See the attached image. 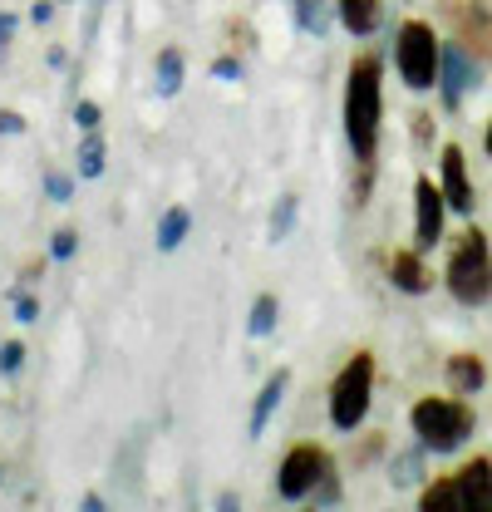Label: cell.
Wrapping results in <instances>:
<instances>
[{
    "mask_svg": "<svg viewBox=\"0 0 492 512\" xmlns=\"http://www.w3.org/2000/svg\"><path fill=\"white\" fill-rule=\"evenodd\" d=\"M379 133H384V64L379 55H360L345 74V138H350L365 178L374 173Z\"/></svg>",
    "mask_w": 492,
    "mask_h": 512,
    "instance_id": "6da1fadb",
    "label": "cell"
},
{
    "mask_svg": "<svg viewBox=\"0 0 492 512\" xmlns=\"http://www.w3.org/2000/svg\"><path fill=\"white\" fill-rule=\"evenodd\" d=\"M409 424H414L419 444L429 448V453H453V448H463L473 439L478 414H473V404L458 399V394H424V399L409 409Z\"/></svg>",
    "mask_w": 492,
    "mask_h": 512,
    "instance_id": "7a4b0ae2",
    "label": "cell"
},
{
    "mask_svg": "<svg viewBox=\"0 0 492 512\" xmlns=\"http://www.w3.org/2000/svg\"><path fill=\"white\" fill-rule=\"evenodd\" d=\"M443 286L458 306H488L492 301V247L488 232L468 227L453 252H448V266H443Z\"/></svg>",
    "mask_w": 492,
    "mask_h": 512,
    "instance_id": "3957f363",
    "label": "cell"
},
{
    "mask_svg": "<svg viewBox=\"0 0 492 512\" xmlns=\"http://www.w3.org/2000/svg\"><path fill=\"white\" fill-rule=\"evenodd\" d=\"M394 64H399V79L424 94L438 89V64H443V40L429 20H404L399 35H394Z\"/></svg>",
    "mask_w": 492,
    "mask_h": 512,
    "instance_id": "277c9868",
    "label": "cell"
},
{
    "mask_svg": "<svg viewBox=\"0 0 492 512\" xmlns=\"http://www.w3.org/2000/svg\"><path fill=\"white\" fill-rule=\"evenodd\" d=\"M369 399H374V355L369 350H355L345 360V370L330 384V424L355 434L369 414Z\"/></svg>",
    "mask_w": 492,
    "mask_h": 512,
    "instance_id": "5b68a950",
    "label": "cell"
},
{
    "mask_svg": "<svg viewBox=\"0 0 492 512\" xmlns=\"http://www.w3.org/2000/svg\"><path fill=\"white\" fill-rule=\"evenodd\" d=\"M325 473H330V453L315 444H296L286 448V458H281V468H276V493L286 498V503H306L310 493L325 483Z\"/></svg>",
    "mask_w": 492,
    "mask_h": 512,
    "instance_id": "8992f818",
    "label": "cell"
},
{
    "mask_svg": "<svg viewBox=\"0 0 492 512\" xmlns=\"http://www.w3.org/2000/svg\"><path fill=\"white\" fill-rule=\"evenodd\" d=\"M443 212H448V197L433 183L429 173L414 178V247L419 252H433L443 242Z\"/></svg>",
    "mask_w": 492,
    "mask_h": 512,
    "instance_id": "52a82bcc",
    "label": "cell"
},
{
    "mask_svg": "<svg viewBox=\"0 0 492 512\" xmlns=\"http://www.w3.org/2000/svg\"><path fill=\"white\" fill-rule=\"evenodd\" d=\"M438 188L448 197V207L458 217H473L478 207V192H473V178H468V153L458 143H443V158H438Z\"/></svg>",
    "mask_w": 492,
    "mask_h": 512,
    "instance_id": "ba28073f",
    "label": "cell"
},
{
    "mask_svg": "<svg viewBox=\"0 0 492 512\" xmlns=\"http://www.w3.org/2000/svg\"><path fill=\"white\" fill-rule=\"evenodd\" d=\"M478 60H468V45H443V64H438V94H443V109H458L468 89H478Z\"/></svg>",
    "mask_w": 492,
    "mask_h": 512,
    "instance_id": "9c48e42d",
    "label": "cell"
},
{
    "mask_svg": "<svg viewBox=\"0 0 492 512\" xmlns=\"http://www.w3.org/2000/svg\"><path fill=\"white\" fill-rule=\"evenodd\" d=\"M458 45H473V60H492V5L488 0H458L453 5Z\"/></svg>",
    "mask_w": 492,
    "mask_h": 512,
    "instance_id": "30bf717a",
    "label": "cell"
},
{
    "mask_svg": "<svg viewBox=\"0 0 492 512\" xmlns=\"http://www.w3.org/2000/svg\"><path fill=\"white\" fill-rule=\"evenodd\" d=\"M453 483H458V498H463L468 512H492V458L488 453H473L453 473Z\"/></svg>",
    "mask_w": 492,
    "mask_h": 512,
    "instance_id": "8fae6325",
    "label": "cell"
},
{
    "mask_svg": "<svg viewBox=\"0 0 492 512\" xmlns=\"http://www.w3.org/2000/svg\"><path fill=\"white\" fill-rule=\"evenodd\" d=\"M389 281H394V291H404V296H429L433 291V271L424 266V252H419V247H409V252L389 256Z\"/></svg>",
    "mask_w": 492,
    "mask_h": 512,
    "instance_id": "7c38bea8",
    "label": "cell"
},
{
    "mask_svg": "<svg viewBox=\"0 0 492 512\" xmlns=\"http://www.w3.org/2000/svg\"><path fill=\"white\" fill-rule=\"evenodd\" d=\"M443 380H448V394L468 399V394H478V389L488 384V365H483V355H473V350H458V355H448V365H443Z\"/></svg>",
    "mask_w": 492,
    "mask_h": 512,
    "instance_id": "4fadbf2b",
    "label": "cell"
},
{
    "mask_svg": "<svg viewBox=\"0 0 492 512\" xmlns=\"http://www.w3.org/2000/svg\"><path fill=\"white\" fill-rule=\"evenodd\" d=\"M286 384H291V370H276L271 380L261 384V394H256V404H251V419H246V439H261V434H266L271 414H276L281 399H286Z\"/></svg>",
    "mask_w": 492,
    "mask_h": 512,
    "instance_id": "5bb4252c",
    "label": "cell"
},
{
    "mask_svg": "<svg viewBox=\"0 0 492 512\" xmlns=\"http://www.w3.org/2000/svg\"><path fill=\"white\" fill-rule=\"evenodd\" d=\"M335 15L350 35H374L384 25V0H335Z\"/></svg>",
    "mask_w": 492,
    "mask_h": 512,
    "instance_id": "9a60e30c",
    "label": "cell"
},
{
    "mask_svg": "<svg viewBox=\"0 0 492 512\" xmlns=\"http://www.w3.org/2000/svg\"><path fill=\"white\" fill-rule=\"evenodd\" d=\"M424 463H429V448L424 444L399 448V453H394V463H389L394 488H419V483H424Z\"/></svg>",
    "mask_w": 492,
    "mask_h": 512,
    "instance_id": "2e32d148",
    "label": "cell"
},
{
    "mask_svg": "<svg viewBox=\"0 0 492 512\" xmlns=\"http://www.w3.org/2000/svg\"><path fill=\"white\" fill-rule=\"evenodd\" d=\"M419 512H468V508H463L453 478H433V483H424V493H419Z\"/></svg>",
    "mask_w": 492,
    "mask_h": 512,
    "instance_id": "e0dca14e",
    "label": "cell"
},
{
    "mask_svg": "<svg viewBox=\"0 0 492 512\" xmlns=\"http://www.w3.org/2000/svg\"><path fill=\"white\" fill-rule=\"evenodd\" d=\"M192 232V212L187 207H168L163 222H158V252H178Z\"/></svg>",
    "mask_w": 492,
    "mask_h": 512,
    "instance_id": "ac0fdd59",
    "label": "cell"
},
{
    "mask_svg": "<svg viewBox=\"0 0 492 512\" xmlns=\"http://www.w3.org/2000/svg\"><path fill=\"white\" fill-rule=\"evenodd\" d=\"M183 50H173V45H168V50H158V94H163V99H173V94H178V89H183Z\"/></svg>",
    "mask_w": 492,
    "mask_h": 512,
    "instance_id": "d6986e66",
    "label": "cell"
},
{
    "mask_svg": "<svg viewBox=\"0 0 492 512\" xmlns=\"http://www.w3.org/2000/svg\"><path fill=\"white\" fill-rule=\"evenodd\" d=\"M276 316H281V301H276L271 291H261V296L251 301V320H246V330L261 340V335H271V330H276Z\"/></svg>",
    "mask_w": 492,
    "mask_h": 512,
    "instance_id": "ffe728a7",
    "label": "cell"
},
{
    "mask_svg": "<svg viewBox=\"0 0 492 512\" xmlns=\"http://www.w3.org/2000/svg\"><path fill=\"white\" fill-rule=\"evenodd\" d=\"M296 25L306 30V35H325L330 30V15H325V0H296Z\"/></svg>",
    "mask_w": 492,
    "mask_h": 512,
    "instance_id": "44dd1931",
    "label": "cell"
},
{
    "mask_svg": "<svg viewBox=\"0 0 492 512\" xmlns=\"http://www.w3.org/2000/svg\"><path fill=\"white\" fill-rule=\"evenodd\" d=\"M99 173H104V138L89 133L79 143V178H99Z\"/></svg>",
    "mask_w": 492,
    "mask_h": 512,
    "instance_id": "7402d4cb",
    "label": "cell"
},
{
    "mask_svg": "<svg viewBox=\"0 0 492 512\" xmlns=\"http://www.w3.org/2000/svg\"><path fill=\"white\" fill-rule=\"evenodd\" d=\"M291 227H296V192H286V197L276 202V212H271V242H286Z\"/></svg>",
    "mask_w": 492,
    "mask_h": 512,
    "instance_id": "603a6c76",
    "label": "cell"
},
{
    "mask_svg": "<svg viewBox=\"0 0 492 512\" xmlns=\"http://www.w3.org/2000/svg\"><path fill=\"white\" fill-rule=\"evenodd\" d=\"M335 498H340V483H335V473H325V483H320V488H315V493H310V498H306V503H310L306 512H320V508H330Z\"/></svg>",
    "mask_w": 492,
    "mask_h": 512,
    "instance_id": "cb8c5ba5",
    "label": "cell"
},
{
    "mask_svg": "<svg viewBox=\"0 0 492 512\" xmlns=\"http://www.w3.org/2000/svg\"><path fill=\"white\" fill-rule=\"evenodd\" d=\"M20 365H25V345L20 340H5L0 345V375H15Z\"/></svg>",
    "mask_w": 492,
    "mask_h": 512,
    "instance_id": "d4e9b609",
    "label": "cell"
},
{
    "mask_svg": "<svg viewBox=\"0 0 492 512\" xmlns=\"http://www.w3.org/2000/svg\"><path fill=\"white\" fill-rule=\"evenodd\" d=\"M50 252H55V261H69V256L79 252V232H74V227H60L55 242H50Z\"/></svg>",
    "mask_w": 492,
    "mask_h": 512,
    "instance_id": "484cf974",
    "label": "cell"
},
{
    "mask_svg": "<svg viewBox=\"0 0 492 512\" xmlns=\"http://www.w3.org/2000/svg\"><path fill=\"white\" fill-rule=\"evenodd\" d=\"M99 119H104V114H99V104H94V99H79V104H74V124L84 128V133H94Z\"/></svg>",
    "mask_w": 492,
    "mask_h": 512,
    "instance_id": "4316f807",
    "label": "cell"
},
{
    "mask_svg": "<svg viewBox=\"0 0 492 512\" xmlns=\"http://www.w3.org/2000/svg\"><path fill=\"white\" fill-rule=\"evenodd\" d=\"M45 192H50L55 202H74V183H69L64 173H45Z\"/></svg>",
    "mask_w": 492,
    "mask_h": 512,
    "instance_id": "83f0119b",
    "label": "cell"
},
{
    "mask_svg": "<svg viewBox=\"0 0 492 512\" xmlns=\"http://www.w3.org/2000/svg\"><path fill=\"white\" fill-rule=\"evenodd\" d=\"M15 320H20V325L40 320V301H35V296H25V291H15Z\"/></svg>",
    "mask_w": 492,
    "mask_h": 512,
    "instance_id": "f1b7e54d",
    "label": "cell"
},
{
    "mask_svg": "<svg viewBox=\"0 0 492 512\" xmlns=\"http://www.w3.org/2000/svg\"><path fill=\"white\" fill-rule=\"evenodd\" d=\"M212 74H217V79H227V84H232V79H242V64L232 60V55H222V60L212 64Z\"/></svg>",
    "mask_w": 492,
    "mask_h": 512,
    "instance_id": "f546056e",
    "label": "cell"
},
{
    "mask_svg": "<svg viewBox=\"0 0 492 512\" xmlns=\"http://www.w3.org/2000/svg\"><path fill=\"white\" fill-rule=\"evenodd\" d=\"M0 133H25V119L15 109H0Z\"/></svg>",
    "mask_w": 492,
    "mask_h": 512,
    "instance_id": "4dcf8cb0",
    "label": "cell"
},
{
    "mask_svg": "<svg viewBox=\"0 0 492 512\" xmlns=\"http://www.w3.org/2000/svg\"><path fill=\"white\" fill-rule=\"evenodd\" d=\"M10 40H15V15H10V10H0V50H5Z\"/></svg>",
    "mask_w": 492,
    "mask_h": 512,
    "instance_id": "1f68e13d",
    "label": "cell"
},
{
    "mask_svg": "<svg viewBox=\"0 0 492 512\" xmlns=\"http://www.w3.org/2000/svg\"><path fill=\"white\" fill-rule=\"evenodd\" d=\"M50 15H55V0H40V5H35V10H30V20H35V25H45V20H50Z\"/></svg>",
    "mask_w": 492,
    "mask_h": 512,
    "instance_id": "d6a6232c",
    "label": "cell"
},
{
    "mask_svg": "<svg viewBox=\"0 0 492 512\" xmlns=\"http://www.w3.org/2000/svg\"><path fill=\"white\" fill-rule=\"evenodd\" d=\"M217 512H242V503H237V493H217Z\"/></svg>",
    "mask_w": 492,
    "mask_h": 512,
    "instance_id": "836d02e7",
    "label": "cell"
},
{
    "mask_svg": "<svg viewBox=\"0 0 492 512\" xmlns=\"http://www.w3.org/2000/svg\"><path fill=\"white\" fill-rule=\"evenodd\" d=\"M79 512H109V503H104V498H99V493H89V498H84V503H79Z\"/></svg>",
    "mask_w": 492,
    "mask_h": 512,
    "instance_id": "e575fe53",
    "label": "cell"
},
{
    "mask_svg": "<svg viewBox=\"0 0 492 512\" xmlns=\"http://www.w3.org/2000/svg\"><path fill=\"white\" fill-rule=\"evenodd\" d=\"M483 148H488V153H492V124H488V138H483Z\"/></svg>",
    "mask_w": 492,
    "mask_h": 512,
    "instance_id": "d590c367",
    "label": "cell"
},
{
    "mask_svg": "<svg viewBox=\"0 0 492 512\" xmlns=\"http://www.w3.org/2000/svg\"><path fill=\"white\" fill-rule=\"evenodd\" d=\"M94 5H104V0H94Z\"/></svg>",
    "mask_w": 492,
    "mask_h": 512,
    "instance_id": "8d00e7d4",
    "label": "cell"
},
{
    "mask_svg": "<svg viewBox=\"0 0 492 512\" xmlns=\"http://www.w3.org/2000/svg\"><path fill=\"white\" fill-rule=\"evenodd\" d=\"M399 5H409V0H399Z\"/></svg>",
    "mask_w": 492,
    "mask_h": 512,
    "instance_id": "74e56055",
    "label": "cell"
},
{
    "mask_svg": "<svg viewBox=\"0 0 492 512\" xmlns=\"http://www.w3.org/2000/svg\"><path fill=\"white\" fill-rule=\"evenodd\" d=\"M64 5H69V0H64Z\"/></svg>",
    "mask_w": 492,
    "mask_h": 512,
    "instance_id": "f35d334b",
    "label": "cell"
}]
</instances>
